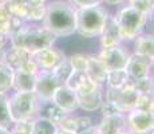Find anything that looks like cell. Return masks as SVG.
Wrapping results in <instances>:
<instances>
[{
	"instance_id": "cell-8",
	"label": "cell",
	"mask_w": 154,
	"mask_h": 134,
	"mask_svg": "<svg viewBox=\"0 0 154 134\" xmlns=\"http://www.w3.org/2000/svg\"><path fill=\"white\" fill-rule=\"evenodd\" d=\"M55 46H58L66 55L71 54H86V55H93L97 54L99 50L98 38L91 39V38H85L79 34H72L70 36L58 38L55 42Z\"/></svg>"
},
{
	"instance_id": "cell-40",
	"label": "cell",
	"mask_w": 154,
	"mask_h": 134,
	"mask_svg": "<svg viewBox=\"0 0 154 134\" xmlns=\"http://www.w3.org/2000/svg\"><path fill=\"white\" fill-rule=\"evenodd\" d=\"M56 134H76V133H74V132H69V130H64V129H59L58 130V133Z\"/></svg>"
},
{
	"instance_id": "cell-32",
	"label": "cell",
	"mask_w": 154,
	"mask_h": 134,
	"mask_svg": "<svg viewBox=\"0 0 154 134\" xmlns=\"http://www.w3.org/2000/svg\"><path fill=\"white\" fill-rule=\"evenodd\" d=\"M10 134H32V121H15L10 127Z\"/></svg>"
},
{
	"instance_id": "cell-12",
	"label": "cell",
	"mask_w": 154,
	"mask_h": 134,
	"mask_svg": "<svg viewBox=\"0 0 154 134\" xmlns=\"http://www.w3.org/2000/svg\"><path fill=\"white\" fill-rule=\"evenodd\" d=\"M126 71L130 75L131 80L152 75L153 74V59L147 58V56H143V55H140V54L131 52L129 62H127Z\"/></svg>"
},
{
	"instance_id": "cell-15",
	"label": "cell",
	"mask_w": 154,
	"mask_h": 134,
	"mask_svg": "<svg viewBox=\"0 0 154 134\" xmlns=\"http://www.w3.org/2000/svg\"><path fill=\"white\" fill-rule=\"evenodd\" d=\"M119 24H118L117 19L114 15H109L106 19L105 27L103 31L100 34V36L98 38V43H99V48H109V47H114L117 44L122 43L119 36Z\"/></svg>"
},
{
	"instance_id": "cell-20",
	"label": "cell",
	"mask_w": 154,
	"mask_h": 134,
	"mask_svg": "<svg viewBox=\"0 0 154 134\" xmlns=\"http://www.w3.org/2000/svg\"><path fill=\"white\" fill-rule=\"evenodd\" d=\"M28 59H31V52L27 51V50L20 48V47H15V46H8L5 48L4 62L12 70H19Z\"/></svg>"
},
{
	"instance_id": "cell-48",
	"label": "cell",
	"mask_w": 154,
	"mask_h": 134,
	"mask_svg": "<svg viewBox=\"0 0 154 134\" xmlns=\"http://www.w3.org/2000/svg\"><path fill=\"white\" fill-rule=\"evenodd\" d=\"M153 35H154V34H153Z\"/></svg>"
},
{
	"instance_id": "cell-37",
	"label": "cell",
	"mask_w": 154,
	"mask_h": 134,
	"mask_svg": "<svg viewBox=\"0 0 154 134\" xmlns=\"http://www.w3.org/2000/svg\"><path fill=\"white\" fill-rule=\"evenodd\" d=\"M125 2L126 0H103V3H106V4H109V5H121Z\"/></svg>"
},
{
	"instance_id": "cell-47",
	"label": "cell",
	"mask_w": 154,
	"mask_h": 134,
	"mask_svg": "<svg viewBox=\"0 0 154 134\" xmlns=\"http://www.w3.org/2000/svg\"><path fill=\"white\" fill-rule=\"evenodd\" d=\"M153 11H154V10H153Z\"/></svg>"
},
{
	"instance_id": "cell-30",
	"label": "cell",
	"mask_w": 154,
	"mask_h": 134,
	"mask_svg": "<svg viewBox=\"0 0 154 134\" xmlns=\"http://www.w3.org/2000/svg\"><path fill=\"white\" fill-rule=\"evenodd\" d=\"M69 58L71 66H72L74 70H78V71H85L87 70L88 66V55L86 54H71V55H67Z\"/></svg>"
},
{
	"instance_id": "cell-33",
	"label": "cell",
	"mask_w": 154,
	"mask_h": 134,
	"mask_svg": "<svg viewBox=\"0 0 154 134\" xmlns=\"http://www.w3.org/2000/svg\"><path fill=\"white\" fill-rule=\"evenodd\" d=\"M11 15L8 12V10L5 8V5L0 7V31L8 32L10 30V23H11Z\"/></svg>"
},
{
	"instance_id": "cell-34",
	"label": "cell",
	"mask_w": 154,
	"mask_h": 134,
	"mask_svg": "<svg viewBox=\"0 0 154 134\" xmlns=\"http://www.w3.org/2000/svg\"><path fill=\"white\" fill-rule=\"evenodd\" d=\"M75 8H85V7H94L103 3V0H70Z\"/></svg>"
},
{
	"instance_id": "cell-27",
	"label": "cell",
	"mask_w": 154,
	"mask_h": 134,
	"mask_svg": "<svg viewBox=\"0 0 154 134\" xmlns=\"http://www.w3.org/2000/svg\"><path fill=\"white\" fill-rule=\"evenodd\" d=\"M72 121H74V129H75L76 134L83 132V130L90 129V127H93L95 125L93 117L88 114H75V113H72Z\"/></svg>"
},
{
	"instance_id": "cell-28",
	"label": "cell",
	"mask_w": 154,
	"mask_h": 134,
	"mask_svg": "<svg viewBox=\"0 0 154 134\" xmlns=\"http://www.w3.org/2000/svg\"><path fill=\"white\" fill-rule=\"evenodd\" d=\"M47 14V4L44 5H29L27 12V22L29 23H39L43 22Z\"/></svg>"
},
{
	"instance_id": "cell-13",
	"label": "cell",
	"mask_w": 154,
	"mask_h": 134,
	"mask_svg": "<svg viewBox=\"0 0 154 134\" xmlns=\"http://www.w3.org/2000/svg\"><path fill=\"white\" fill-rule=\"evenodd\" d=\"M59 86L60 83L55 78L52 71H39L36 76V85H35V94L40 101L51 99Z\"/></svg>"
},
{
	"instance_id": "cell-45",
	"label": "cell",
	"mask_w": 154,
	"mask_h": 134,
	"mask_svg": "<svg viewBox=\"0 0 154 134\" xmlns=\"http://www.w3.org/2000/svg\"><path fill=\"white\" fill-rule=\"evenodd\" d=\"M153 75H154V61H153Z\"/></svg>"
},
{
	"instance_id": "cell-10",
	"label": "cell",
	"mask_w": 154,
	"mask_h": 134,
	"mask_svg": "<svg viewBox=\"0 0 154 134\" xmlns=\"http://www.w3.org/2000/svg\"><path fill=\"white\" fill-rule=\"evenodd\" d=\"M126 127L135 134H150L154 127V113L134 107L126 113Z\"/></svg>"
},
{
	"instance_id": "cell-17",
	"label": "cell",
	"mask_w": 154,
	"mask_h": 134,
	"mask_svg": "<svg viewBox=\"0 0 154 134\" xmlns=\"http://www.w3.org/2000/svg\"><path fill=\"white\" fill-rule=\"evenodd\" d=\"M69 115L60 106H58L52 99L40 101L39 103V111H38V117H43L46 120L54 122L55 125H60V122Z\"/></svg>"
},
{
	"instance_id": "cell-31",
	"label": "cell",
	"mask_w": 154,
	"mask_h": 134,
	"mask_svg": "<svg viewBox=\"0 0 154 134\" xmlns=\"http://www.w3.org/2000/svg\"><path fill=\"white\" fill-rule=\"evenodd\" d=\"M135 107L154 113V95L140 93V95L137 98V102H135Z\"/></svg>"
},
{
	"instance_id": "cell-36",
	"label": "cell",
	"mask_w": 154,
	"mask_h": 134,
	"mask_svg": "<svg viewBox=\"0 0 154 134\" xmlns=\"http://www.w3.org/2000/svg\"><path fill=\"white\" fill-rule=\"evenodd\" d=\"M10 40L11 36L8 32L0 31V50H5L8 46H10Z\"/></svg>"
},
{
	"instance_id": "cell-19",
	"label": "cell",
	"mask_w": 154,
	"mask_h": 134,
	"mask_svg": "<svg viewBox=\"0 0 154 134\" xmlns=\"http://www.w3.org/2000/svg\"><path fill=\"white\" fill-rule=\"evenodd\" d=\"M131 52L147 56L154 61V35L153 34H140L130 43Z\"/></svg>"
},
{
	"instance_id": "cell-21",
	"label": "cell",
	"mask_w": 154,
	"mask_h": 134,
	"mask_svg": "<svg viewBox=\"0 0 154 134\" xmlns=\"http://www.w3.org/2000/svg\"><path fill=\"white\" fill-rule=\"evenodd\" d=\"M36 76L38 75L29 74L24 70H15L12 90L14 91H35Z\"/></svg>"
},
{
	"instance_id": "cell-38",
	"label": "cell",
	"mask_w": 154,
	"mask_h": 134,
	"mask_svg": "<svg viewBox=\"0 0 154 134\" xmlns=\"http://www.w3.org/2000/svg\"><path fill=\"white\" fill-rule=\"evenodd\" d=\"M29 5H44L47 4V0H27Z\"/></svg>"
},
{
	"instance_id": "cell-46",
	"label": "cell",
	"mask_w": 154,
	"mask_h": 134,
	"mask_svg": "<svg viewBox=\"0 0 154 134\" xmlns=\"http://www.w3.org/2000/svg\"><path fill=\"white\" fill-rule=\"evenodd\" d=\"M150 134H154V127H153V130H152V132H150Z\"/></svg>"
},
{
	"instance_id": "cell-41",
	"label": "cell",
	"mask_w": 154,
	"mask_h": 134,
	"mask_svg": "<svg viewBox=\"0 0 154 134\" xmlns=\"http://www.w3.org/2000/svg\"><path fill=\"white\" fill-rule=\"evenodd\" d=\"M118 134H135V133H133L131 130H129V129H127V127H125V129H123V130H121V132L118 133Z\"/></svg>"
},
{
	"instance_id": "cell-22",
	"label": "cell",
	"mask_w": 154,
	"mask_h": 134,
	"mask_svg": "<svg viewBox=\"0 0 154 134\" xmlns=\"http://www.w3.org/2000/svg\"><path fill=\"white\" fill-rule=\"evenodd\" d=\"M129 82H131V78L127 74L126 68L123 70H114L107 73V79H106V87H112V89H121L125 87Z\"/></svg>"
},
{
	"instance_id": "cell-29",
	"label": "cell",
	"mask_w": 154,
	"mask_h": 134,
	"mask_svg": "<svg viewBox=\"0 0 154 134\" xmlns=\"http://www.w3.org/2000/svg\"><path fill=\"white\" fill-rule=\"evenodd\" d=\"M88 79L87 74L85 73V71H78V70H72V73H71V75L69 76V79L66 80V83L64 85L67 86V87L72 89L74 91H76L81 86L85 85V82Z\"/></svg>"
},
{
	"instance_id": "cell-42",
	"label": "cell",
	"mask_w": 154,
	"mask_h": 134,
	"mask_svg": "<svg viewBox=\"0 0 154 134\" xmlns=\"http://www.w3.org/2000/svg\"><path fill=\"white\" fill-rule=\"evenodd\" d=\"M0 134H10V129H5V127H0Z\"/></svg>"
},
{
	"instance_id": "cell-39",
	"label": "cell",
	"mask_w": 154,
	"mask_h": 134,
	"mask_svg": "<svg viewBox=\"0 0 154 134\" xmlns=\"http://www.w3.org/2000/svg\"><path fill=\"white\" fill-rule=\"evenodd\" d=\"M78 134H98V133H97L95 125H94L93 127H90V129H87V130H83V132H81V133H78Z\"/></svg>"
},
{
	"instance_id": "cell-26",
	"label": "cell",
	"mask_w": 154,
	"mask_h": 134,
	"mask_svg": "<svg viewBox=\"0 0 154 134\" xmlns=\"http://www.w3.org/2000/svg\"><path fill=\"white\" fill-rule=\"evenodd\" d=\"M72 66H71V63H70V61H69V58H64L63 61L60 62V63L56 66L54 70H52V74L55 75V78L59 80V83L60 85H64L66 83V80L69 79V76L71 75V73H72Z\"/></svg>"
},
{
	"instance_id": "cell-11",
	"label": "cell",
	"mask_w": 154,
	"mask_h": 134,
	"mask_svg": "<svg viewBox=\"0 0 154 134\" xmlns=\"http://www.w3.org/2000/svg\"><path fill=\"white\" fill-rule=\"evenodd\" d=\"M66 56V54L55 44L31 54V59L40 71H52Z\"/></svg>"
},
{
	"instance_id": "cell-18",
	"label": "cell",
	"mask_w": 154,
	"mask_h": 134,
	"mask_svg": "<svg viewBox=\"0 0 154 134\" xmlns=\"http://www.w3.org/2000/svg\"><path fill=\"white\" fill-rule=\"evenodd\" d=\"M107 73L109 71L106 70V67L98 59L97 54L88 55V66H87V70H86L88 79H91L93 82H95L99 86H105L106 79H107Z\"/></svg>"
},
{
	"instance_id": "cell-23",
	"label": "cell",
	"mask_w": 154,
	"mask_h": 134,
	"mask_svg": "<svg viewBox=\"0 0 154 134\" xmlns=\"http://www.w3.org/2000/svg\"><path fill=\"white\" fill-rule=\"evenodd\" d=\"M14 73L5 62H0V94H8L12 91Z\"/></svg>"
},
{
	"instance_id": "cell-35",
	"label": "cell",
	"mask_w": 154,
	"mask_h": 134,
	"mask_svg": "<svg viewBox=\"0 0 154 134\" xmlns=\"http://www.w3.org/2000/svg\"><path fill=\"white\" fill-rule=\"evenodd\" d=\"M135 8H138L142 12H147L150 10H154V0H140V2L134 3Z\"/></svg>"
},
{
	"instance_id": "cell-7",
	"label": "cell",
	"mask_w": 154,
	"mask_h": 134,
	"mask_svg": "<svg viewBox=\"0 0 154 134\" xmlns=\"http://www.w3.org/2000/svg\"><path fill=\"white\" fill-rule=\"evenodd\" d=\"M103 94H105V99L111 102L112 105L118 107V110L122 113H126L133 110L135 107V102L140 95V91L134 86V83L129 82L125 87L121 89H112V87H106L103 89Z\"/></svg>"
},
{
	"instance_id": "cell-5",
	"label": "cell",
	"mask_w": 154,
	"mask_h": 134,
	"mask_svg": "<svg viewBox=\"0 0 154 134\" xmlns=\"http://www.w3.org/2000/svg\"><path fill=\"white\" fill-rule=\"evenodd\" d=\"M145 14L133 4L125 5L119 8L114 14L118 24H119V36L121 42L125 44H130L140 34H142V27L145 22Z\"/></svg>"
},
{
	"instance_id": "cell-44",
	"label": "cell",
	"mask_w": 154,
	"mask_h": 134,
	"mask_svg": "<svg viewBox=\"0 0 154 134\" xmlns=\"http://www.w3.org/2000/svg\"><path fill=\"white\" fill-rule=\"evenodd\" d=\"M127 2H129V4H134V3L140 2V0H127Z\"/></svg>"
},
{
	"instance_id": "cell-16",
	"label": "cell",
	"mask_w": 154,
	"mask_h": 134,
	"mask_svg": "<svg viewBox=\"0 0 154 134\" xmlns=\"http://www.w3.org/2000/svg\"><path fill=\"white\" fill-rule=\"evenodd\" d=\"M126 127V114L117 113L112 115H103L95 123L98 134H118Z\"/></svg>"
},
{
	"instance_id": "cell-3",
	"label": "cell",
	"mask_w": 154,
	"mask_h": 134,
	"mask_svg": "<svg viewBox=\"0 0 154 134\" xmlns=\"http://www.w3.org/2000/svg\"><path fill=\"white\" fill-rule=\"evenodd\" d=\"M76 34L85 38L97 39L100 36L106 19L110 15L102 4L94 7L76 8Z\"/></svg>"
},
{
	"instance_id": "cell-25",
	"label": "cell",
	"mask_w": 154,
	"mask_h": 134,
	"mask_svg": "<svg viewBox=\"0 0 154 134\" xmlns=\"http://www.w3.org/2000/svg\"><path fill=\"white\" fill-rule=\"evenodd\" d=\"M8 94H0V127L5 129H10L11 125L14 123L8 107Z\"/></svg>"
},
{
	"instance_id": "cell-2",
	"label": "cell",
	"mask_w": 154,
	"mask_h": 134,
	"mask_svg": "<svg viewBox=\"0 0 154 134\" xmlns=\"http://www.w3.org/2000/svg\"><path fill=\"white\" fill-rule=\"evenodd\" d=\"M58 36H55L50 30H47L43 24L39 26L38 23L27 22L20 31L11 36L10 46L20 47L29 52L39 51L46 47H51L55 44Z\"/></svg>"
},
{
	"instance_id": "cell-14",
	"label": "cell",
	"mask_w": 154,
	"mask_h": 134,
	"mask_svg": "<svg viewBox=\"0 0 154 134\" xmlns=\"http://www.w3.org/2000/svg\"><path fill=\"white\" fill-rule=\"evenodd\" d=\"M51 99L54 101L58 106H60L66 113H69V114L76 113L79 110V102H78L76 91L67 87L66 85L59 86L54 93V95H52Z\"/></svg>"
},
{
	"instance_id": "cell-24",
	"label": "cell",
	"mask_w": 154,
	"mask_h": 134,
	"mask_svg": "<svg viewBox=\"0 0 154 134\" xmlns=\"http://www.w3.org/2000/svg\"><path fill=\"white\" fill-rule=\"evenodd\" d=\"M58 130V125L43 117H36L32 120V134H56Z\"/></svg>"
},
{
	"instance_id": "cell-4",
	"label": "cell",
	"mask_w": 154,
	"mask_h": 134,
	"mask_svg": "<svg viewBox=\"0 0 154 134\" xmlns=\"http://www.w3.org/2000/svg\"><path fill=\"white\" fill-rule=\"evenodd\" d=\"M40 99L35 91H11L8 107L12 121H32L38 117Z\"/></svg>"
},
{
	"instance_id": "cell-1",
	"label": "cell",
	"mask_w": 154,
	"mask_h": 134,
	"mask_svg": "<svg viewBox=\"0 0 154 134\" xmlns=\"http://www.w3.org/2000/svg\"><path fill=\"white\" fill-rule=\"evenodd\" d=\"M76 8L66 0H54L47 3V14L42 24L55 36L64 38L76 32Z\"/></svg>"
},
{
	"instance_id": "cell-9",
	"label": "cell",
	"mask_w": 154,
	"mask_h": 134,
	"mask_svg": "<svg viewBox=\"0 0 154 134\" xmlns=\"http://www.w3.org/2000/svg\"><path fill=\"white\" fill-rule=\"evenodd\" d=\"M130 55H131V48H129L125 43H119L109 48H99L97 52L98 59L102 62L107 71L126 68Z\"/></svg>"
},
{
	"instance_id": "cell-43",
	"label": "cell",
	"mask_w": 154,
	"mask_h": 134,
	"mask_svg": "<svg viewBox=\"0 0 154 134\" xmlns=\"http://www.w3.org/2000/svg\"><path fill=\"white\" fill-rule=\"evenodd\" d=\"M4 54L5 50H0V62H4Z\"/></svg>"
},
{
	"instance_id": "cell-6",
	"label": "cell",
	"mask_w": 154,
	"mask_h": 134,
	"mask_svg": "<svg viewBox=\"0 0 154 134\" xmlns=\"http://www.w3.org/2000/svg\"><path fill=\"white\" fill-rule=\"evenodd\" d=\"M103 89H105V86L97 85L91 79L86 80L85 85L76 90L79 110H82L83 113L99 111L100 106L103 103V99H105Z\"/></svg>"
}]
</instances>
